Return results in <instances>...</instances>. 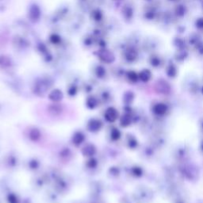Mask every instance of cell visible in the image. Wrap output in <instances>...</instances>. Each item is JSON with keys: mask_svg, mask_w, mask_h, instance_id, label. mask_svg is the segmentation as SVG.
Wrapping results in <instances>:
<instances>
[{"mask_svg": "<svg viewBox=\"0 0 203 203\" xmlns=\"http://www.w3.org/2000/svg\"><path fill=\"white\" fill-rule=\"evenodd\" d=\"M121 136V133H120V131L117 129H113L110 131V137H111L112 140H118Z\"/></svg>", "mask_w": 203, "mask_h": 203, "instance_id": "14", "label": "cell"}, {"mask_svg": "<svg viewBox=\"0 0 203 203\" xmlns=\"http://www.w3.org/2000/svg\"><path fill=\"white\" fill-rule=\"evenodd\" d=\"M49 90V83L47 80H38L34 85V92L38 95H43Z\"/></svg>", "mask_w": 203, "mask_h": 203, "instance_id": "2", "label": "cell"}, {"mask_svg": "<svg viewBox=\"0 0 203 203\" xmlns=\"http://www.w3.org/2000/svg\"><path fill=\"white\" fill-rule=\"evenodd\" d=\"M71 156V150L68 148H63V150L60 152V156L63 159H67Z\"/></svg>", "mask_w": 203, "mask_h": 203, "instance_id": "15", "label": "cell"}, {"mask_svg": "<svg viewBox=\"0 0 203 203\" xmlns=\"http://www.w3.org/2000/svg\"><path fill=\"white\" fill-rule=\"evenodd\" d=\"M118 117V112L114 107H109L106 110L104 113V118L106 121L110 123H113Z\"/></svg>", "mask_w": 203, "mask_h": 203, "instance_id": "5", "label": "cell"}, {"mask_svg": "<svg viewBox=\"0 0 203 203\" xmlns=\"http://www.w3.org/2000/svg\"><path fill=\"white\" fill-rule=\"evenodd\" d=\"M10 60L6 56H0V66L2 67H9L10 66Z\"/></svg>", "mask_w": 203, "mask_h": 203, "instance_id": "12", "label": "cell"}, {"mask_svg": "<svg viewBox=\"0 0 203 203\" xmlns=\"http://www.w3.org/2000/svg\"><path fill=\"white\" fill-rule=\"evenodd\" d=\"M7 201L8 203H19L20 200H19L18 197L14 193H10L7 195Z\"/></svg>", "mask_w": 203, "mask_h": 203, "instance_id": "13", "label": "cell"}, {"mask_svg": "<svg viewBox=\"0 0 203 203\" xmlns=\"http://www.w3.org/2000/svg\"><path fill=\"white\" fill-rule=\"evenodd\" d=\"M103 126V123L102 120L99 118H96V117H92L89 119L87 123V129L89 132H93V133L99 132L102 129Z\"/></svg>", "mask_w": 203, "mask_h": 203, "instance_id": "1", "label": "cell"}, {"mask_svg": "<svg viewBox=\"0 0 203 203\" xmlns=\"http://www.w3.org/2000/svg\"><path fill=\"white\" fill-rule=\"evenodd\" d=\"M86 136L82 131H75L71 136V143L75 147H79L85 142Z\"/></svg>", "mask_w": 203, "mask_h": 203, "instance_id": "3", "label": "cell"}, {"mask_svg": "<svg viewBox=\"0 0 203 203\" xmlns=\"http://www.w3.org/2000/svg\"><path fill=\"white\" fill-rule=\"evenodd\" d=\"M81 152H82L83 156L87 157V158H90V157L95 156V155L97 152V148H96L94 144L88 143L84 144Z\"/></svg>", "mask_w": 203, "mask_h": 203, "instance_id": "4", "label": "cell"}, {"mask_svg": "<svg viewBox=\"0 0 203 203\" xmlns=\"http://www.w3.org/2000/svg\"><path fill=\"white\" fill-rule=\"evenodd\" d=\"M28 137L31 141L37 142L41 138V132L37 127H33L28 131Z\"/></svg>", "mask_w": 203, "mask_h": 203, "instance_id": "9", "label": "cell"}, {"mask_svg": "<svg viewBox=\"0 0 203 203\" xmlns=\"http://www.w3.org/2000/svg\"><path fill=\"white\" fill-rule=\"evenodd\" d=\"M68 95L70 96H75V95L77 94V88L75 87H71L68 89V91H67Z\"/></svg>", "mask_w": 203, "mask_h": 203, "instance_id": "18", "label": "cell"}, {"mask_svg": "<svg viewBox=\"0 0 203 203\" xmlns=\"http://www.w3.org/2000/svg\"><path fill=\"white\" fill-rule=\"evenodd\" d=\"M63 98V92L59 89H54L52 90V91L49 94V99L51 102L53 103H60V101H62Z\"/></svg>", "mask_w": 203, "mask_h": 203, "instance_id": "7", "label": "cell"}, {"mask_svg": "<svg viewBox=\"0 0 203 203\" xmlns=\"http://www.w3.org/2000/svg\"><path fill=\"white\" fill-rule=\"evenodd\" d=\"M29 17L32 22H37L39 20L41 17V10L39 6L37 5L31 6V7L30 8V11H29Z\"/></svg>", "mask_w": 203, "mask_h": 203, "instance_id": "8", "label": "cell"}, {"mask_svg": "<svg viewBox=\"0 0 203 203\" xmlns=\"http://www.w3.org/2000/svg\"><path fill=\"white\" fill-rule=\"evenodd\" d=\"M29 165H30V169L32 170H36L37 169V168L39 167V162L37 161L35 159H33L32 160H30V163H29Z\"/></svg>", "mask_w": 203, "mask_h": 203, "instance_id": "16", "label": "cell"}, {"mask_svg": "<svg viewBox=\"0 0 203 203\" xmlns=\"http://www.w3.org/2000/svg\"><path fill=\"white\" fill-rule=\"evenodd\" d=\"M86 166L89 169H95V168H97L98 166V160L94 156L90 157V158H88L87 161Z\"/></svg>", "mask_w": 203, "mask_h": 203, "instance_id": "11", "label": "cell"}, {"mask_svg": "<svg viewBox=\"0 0 203 203\" xmlns=\"http://www.w3.org/2000/svg\"><path fill=\"white\" fill-rule=\"evenodd\" d=\"M96 74H97L98 77H100V78H102V77H103V75H104V74H105L104 68L101 67V66H99V67L97 68V71H96Z\"/></svg>", "mask_w": 203, "mask_h": 203, "instance_id": "17", "label": "cell"}, {"mask_svg": "<svg viewBox=\"0 0 203 203\" xmlns=\"http://www.w3.org/2000/svg\"><path fill=\"white\" fill-rule=\"evenodd\" d=\"M98 56H99V59L105 63H111L114 60V56L113 55V53L106 49L99 51L98 52Z\"/></svg>", "mask_w": 203, "mask_h": 203, "instance_id": "6", "label": "cell"}, {"mask_svg": "<svg viewBox=\"0 0 203 203\" xmlns=\"http://www.w3.org/2000/svg\"><path fill=\"white\" fill-rule=\"evenodd\" d=\"M85 104L89 110H95L99 106V100L98 98L95 97L93 95H90L87 98Z\"/></svg>", "mask_w": 203, "mask_h": 203, "instance_id": "10", "label": "cell"}]
</instances>
